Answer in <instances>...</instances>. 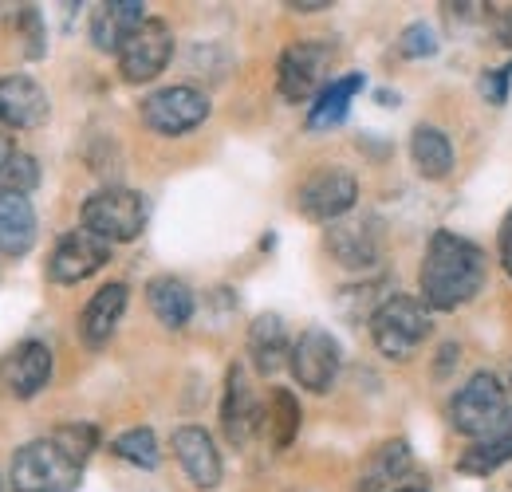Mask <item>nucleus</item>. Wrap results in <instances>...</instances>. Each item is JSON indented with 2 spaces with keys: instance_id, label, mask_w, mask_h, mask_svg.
I'll list each match as a JSON object with an SVG mask.
<instances>
[{
  "instance_id": "1",
  "label": "nucleus",
  "mask_w": 512,
  "mask_h": 492,
  "mask_svg": "<svg viewBox=\"0 0 512 492\" xmlns=\"http://www.w3.org/2000/svg\"><path fill=\"white\" fill-rule=\"evenodd\" d=\"M485 284V252L457 237V233H434L426 245V260L418 272L422 304L430 311H453L469 304Z\"/></svg>"
},
{
  "instance_id": "2",
  "label": "nucleus",
  "mask_w": 512,
  "mask_h": 492,
  "mask_svg": "<svg viewBox=\"0 0 512 492\" xmlns=\"http://www.w3.org/2000/svg\"><path fill=\"white\" fill-rule=\"evenodd\" d=\"M79 229L95 233V237L107 241V245L138 241L142 229H146V197L127 189V185L95 189V193L83 201V209H79Z\"/></svg>"
},
{
  "instance_id": "3",
  "label": "nucleus",
  "mask_w": 512,
  "mask_h": 492,
  "mask_svg": "<svg viewBox=\"0 0 512 492\" xmlns=\"http://www.w3.org/2000/svg\"><path fill=\"white\" fill-rule=\"evenodd\" d=\"M430 331V308L414 296H386L371 315V339L390 363H406L430 339Z\"/></svg>"
},
{
  "instance_id": "4",
  "label": "nucleus",
  "mask_w": 512,
  "mask_h": 492,
  "mask_svg": "<svg viewBox=\"0 0 512 492\" xmlns=\"http://www.w3.org/2000/svg\"><path fill=\"white\" fill-rule=\"evenodd\" d=\"M505 414H509V398L493 370L469 374V382L449 398V426L473 441L497 430L505 422Z\"/></svg>"
},
{
  "instance_id": "5",
  "label": "nucleus",
  "mask_w": 512,
  "mask_h": 492,
  "mask_svg": "<svg viewBox=\"0 0 512 492\" xmlns=\"http://www.w3.org/2000/svg\"><path fill=\"white\" fill-rule=\"evenodd\" d=\"M79 473L83 469L67 461L52 437H40L12 453L8 485L12 492H71L79 485Z\"/></svg>"
},
{
  "instance_id": "6",
  "label": "nucleus",
  "mask_w": 512,
  "mask_h": 492,
  "mask_svg": "<svg viewBox=\"0 0 512 492\" xmlns=\"http://www.w3.org/2000/svg\"><path fill=\"white\" fill-rule=\"evenodd\" d=\"M335 60V48L320 44V40H300V44H288L280 52L276 63V91L284 103H308L316 99L323 87L331 83L327 71Z\"/></svg>"
},
{
  "instance_id": "7",
  "label": "nucleus",
  "mask_w": 512,
  "mask_h": 492,
  "mask_svg": "<svg viewBox=\"0 0 512 492\" xmlns=\"http://www.w3.org/2000/svg\"><path fill=\"white\" fill-rule=\"evenodd\" d=\"M205 119H209V95L190 83H174V87H162L142 99V123L162 138L190 134L193 126H201Z\"/></svg>"
},
{
  "instance_id": "8",
  "label": "nucleus",
  "mask_w": 512,
  "mask_h": 492,
  "mask_svg": "<svg viewBox=\"0 0 512 492\" xmlns=\"http://www.w3.org/2000/svg\"><path fill=\"white\" fill-rule=\"evenodd\" d=\"M355 201H359V182L347 170H335V166L316 170L296 189V209L316 225H335V221L351 217Z\"/></svg>"
},
{
  "instance_id": "9",
  "label": "nucleus",
  "mask_w": 512,
  "mask_h": 492,
  "mask_svg": "<svg viewBox=\"0 0 512 492\" xmlns=\"http://www.w3.org/2000/svg\"><path fill=\"white\" fill-rule=\"evenodd\" d=\"M288 367L296 374V382L312 394H327L335 386V374L343 367V351H339V339L323 327H308L296 343H292V359Z\"/></svg>"
},
{
  "instance_id": "10",
  "label": "nucleus",
  "mask_w": 512,
  "mask_h": 492,
  "mask_svg": "<svg viewBox=\"0 0 512 492\" xmlns=\"http://www.w3.org/2000/svg\"><path fill=\"white\" fill-rule=\"evenodd\" d=\"M170 56H174V32L166 20L150 16L127 40V48L119 52V71L127 83H150L166 71Z\"/></svg>"
},
{
  "instance_id": "11",
  "label": "nucleus",
  "mask_w": 512,
  "mask_h": 492,
  "mask_svg": "<svg viewBox=\"0 0 512 492\" xmlns=\"http://www.w3.org/2000/svg\"><path fill=\"white\" fill-rule=\"evenodd\" d=\"M323 245L343 268L363 272L383 260V225H379V217H343V221L327 225Z\"/></svg>"
},
{
  "instance_id": "12",
  "label": "nucleus",
  "mask_w": 512,
  "mask_h": 492,
  "mask_svg": "<svg viewBox=\"0 0 512 492\" xmlns=\"http://www.w3.org/2000/svg\"><path fill=\"white\" fill-rule=\"evenodd\" d=\"M107 260H111V245L107 241H99L87 229H71V233H64L56 241L52 256H48V280L52 284H79V280L95 276Z\"/></svg>"
},
{
  "instance_id": "13",
  "label": "nucleus",
  "mask_w": 512,
  "mask_h": 492,
  "mask_svg": "<svg viewBox=\"0 0 512 492\" xmlns=\"http://www.w3.org/2000/svg\"><path fill=\"white\" fill-rule=\"evenodd\" d=\"M48 382H52V347L40 339H24L0 359V386L20 402L36 398Z\"/></svg>"
},
{
  "instance_id": "14",
  "label": "nucleus",
  "mask_w": 512,
  "mask_h": 492,
  "mask_svg": "<svg viewBox=\"0 0 512 492\" xmlns=\"http://www.w3.org/2000/svg\"><path fill=\"white\" fill-rule=\"evenodd\" d=\"M146 20H150V16H146V4H142V0H103V4H95L87 32H91L95 52L119 56V52L127 48V40L146 24Z\"/></svg>"
},
{
  "instance_id": "15",
  "label": "nucleus",
  "mask_w": 512,
  "mask_h": 492,
  "mask_svg": "<svg viewBox=\"0 0 512 492\" xmlns=\"http://www.w3.org/2000/svg\"><path fill=\"white\" fill-rule=\"evenodd\" d=\"M170 449H174L178 465L186 469V477H190L193 489L209 492L221 485L225 465H221V453H217V445H213L209 430H201V426H178L174 437H170Z\"/></svg>"
},
{
  "instance_id": "16",
  "label": "nucleus",
  "mask_w": 512,
  "mask_h": 492,
  "mask_svg": "<svg viewBox=\"0 0 512 492\" xmlns=\"http://www.w3.org/2000/svg\"><path fill=\"white\" fill-rule=\"evenodd\" d=\"M52 103L48 91L28 75H4L0 79V126L8 130H36L48 123Z\"/></svg>"
},
{
  "instance_id": "17",
  "label": "nucleus",
  "mask_w": 512,
  "mask_h": 492,
  "mask_svg": "<svg viewBox=\"0 0 512 492\" xmlns=\"http://www.w3.org/2000/svg\"><path fill=\"white\" fill-rule=\"evenodd\" d=\"M260 422H264V414H260V406H256L253 386H249V378H245L241 363H233V367L225 370L221 430H225V437H229V445H237V449H241V445L260 430Z\"/></svg>"
},
{
  "instance_id": "18",
  "label": "nucleus",
  "mask_w": 512,
  "mask_h": 492,
  "mask_svg": "<svg viewBox=\"0 0 512 492\" xmlns=\"http://www.w3.org/2000/svg\"><path fill=\"white\" fill-rule=\"evenodd\" d=\"M127 300H130V288L123 280L103 284V288L87 300V308L79 311V339H83V347L103 351V347L115 339V331H119V323H123V311H127Z\"/></svg>"
},
{
  "instance_id": "19",
  "label": "nucleus",
  "mask_w": 512,
  "mask_h": 492,
  "mask_svg": "<svg viewBox=\"0 0 512 492\" xmlns=\"http://www.w3.org/2000/svg\"><path fill=\"white\" fill-rule=\"evenodd\" d=\"M36 209L24 193H8L0 189V256H28L36 245Z\"/></svg>"
},
{
  "instance_id": "20",
  "label": "nucleus",
  "mask_w": 512,
  "mask_h": 492,
  "mask_svg": "<svg viewBox=\"0 0 512 492\" xmlns=\"http://www.w3.org/2000/svg\"><path fill=\"white\" fill-rule=\"evenodd\" d=\"M249 359L260 374H276L280 367H288L292 359V339L280 315L264 311L249 323Z\"/></svg>"
},
{
  "instance_id": "21",
  "label": "nucleus",
  "mask_w": 512,
  "mask_h": 492,
  "mask_svg": "<svg viewBox=\"0 0 512 492\" xmlns=\"http://www.w3.org/2000/svg\"><path fill=\"white\" fill-rule=\"evenodd\" d=\"M146 304L154 311V319H158L162 327H170V331H182L193 319V308H197L190 284L178 280V276H154V280L146 284Z\"/></svg>"
},
{
  "instance_id": "22",
  "label": "nucleus",
  "mask_w": 512,
  "mask_h": 492,
  "mask_svg": "<svg viewBox=\"0 0 512 492\" xmlns=\"http://www.w3.org/2000/svg\"><path fill=\"white\" fill-rule=\"evenodd\" d=\"M410 469H414L410 445H406V441H386V445H379V449L367 457V465H363V473H359V481H355V492H383V489H390V485H398Z\"/></svg>"
},
{
  "instance_id": "23",
  "label": "nucleus",
  "mask_w": 512,
  "mask_h": 492,
  "mask_svg": "<svg viewBox=\"0 0 512 492\" xmlns=\"http://www.w3.org/2000/svg\"><path fill=\"white\" fill-rule=\"evenodd\" d=\"M363 87H367V79H363L359 71H351V75H343V79H331L320 95H316L312 111H308V130H331V126L343 123L347 111H351V99H355Z\"/></svg>"
},
{
  "instance_id": "24",
  "label": "nucleus",
  "mask_w": 512,
  "mask_h": 492,
  "mask_svg": "<svg viewBox=\"0 0 512 492\" xmlns=\"http://www.w3.org/2000/svg\"><path fill=\"white\" fill-rule=\"evenodd\" d=\"M509 461H512V410L505 414V422H501L497 430L477 437L473 449L461 453L457 469H461V473H473V477H489V473H497V469L509 465Z\"/></svg>"
},
{
  "instance_id": "25",
  "label": "nucleus",
  "mask_w": 512,
  "mask_h": 492,
  "mask_svg": "<svg viewBox=\"0 0 512 492\" xmlns=\"http://www.w3.org/2000/svg\"><path fill=\"white\" fill-rule=\"evenodd\" d=\"M410 158L426 182H442L453 174V146H449L446 130L438 126H418L410 134Z\"/></svg>"
},
{
  "instance_id": "26",
  "label": "nucleus",
  "mask_w": 512,
  "mask_h": 492,
  "mask_svg": "<svg viewBox=\"0 0 512 492\" xmlns=\"http://www.w3.org/2000/svg\"><path fill=\"white\" fill-rule=\"evenodd\" d=\"M300 422H304V414H300L296 394L284 390V386H276V390L268 394V410H264V422H260V426L268 430L272 449H288V445L296 441V433H300Z\"/></svg>"
},
{
  "instance_id": "27",
  "label": "nucleus",
  "mask_w": 512,
  "mask_h": 492,
  "mask_svg": "<svg viewBox=\"0 0 512 492\" xmlns=\"http://www.w3.org/2000/svg\"><path fill=\"white\" fill-rule=\"evenodd\" d=\"M111 453L127 465H138V469H158L162 461V449H158V437L150 426H134V430H123L115 441H111Z\"/></svg>"
},
{
  "instance_id": "28",
  "label": "nucleus",
  "mask_w": 512,
  "mask_h": 492,
  "mask_svg": "<svg viewBox=\"0 0 512 492\" xmlns=\"http://www.w3.org/2000/svg\"><path fill=\"white\" fill-rule=\"evenodd\" d=\"M52 441H56V449L64 453L71 465H87V457L99 449V430L95 426H87V422H71V426H60V430L48 433Z\"/></svg>"
},
{
  "instance_id": "29",
  "label": "nucleus",
  "mask_w": 512,
  "mask_h": 492,
  "mask_svg": "<svg viewBox=\"0 0 512 492\" xmlns=\"http://www.w3.org/2000/svg\"><path fill=\"white\" fill-rule=\"evenodd\" d=\"M36 185H40V162L32 154H24V150L0 170V189H8V193H24L28 197Z\"/></svg>"
},
{
  "instance_id": "30",
  "label": "nucleus",
  "mask_w": 512,
  "mask_h": 492,
  "mask_svg": "<svg viewBox=\"0 0 512 492\" xmlns=\"http://www.w3.org/2000/svg\"><path fill=\"white\" fill-rule=\"evenodd\" d=\"M434 52H438V32H434L426 20H414V24L402 28V36H398V56H406V60H430Z\"/></svg>"
},
{
  "instance_id": "31",
  "label": "nucleus",
  "mask_w": 512,
  "mask_h": 492,
  "mask_svg": "<svg viewBox=\"0 0 512 492\" xmlns=\"http://www.w3.org/2000/svg\"><path fill=\"white\" fill-rule=\"evenodd\" d=\"M16 32H20V40H24V56H28V60H40V56L48 52V32H44V20H40V12H36L32 4H24V8L16 12Z\"/></svg>"
},
{
  "instance_id": "32",
  "label": "nucleus",
  "mask_w": 512,
  "mask_h": 492,
  "mask_svg": "<svg viewBox=\"0 0 512 492\" xmlns=\"http://www.w3.org/2000/svg\"><path fill=\"white\" fill-rule=\"evenodd\" d=\"M509 79H512V67H489V71L481 75V95H485V103L505 107V99H509Z\"/></svg>"
},
{
  "instance_id": "33",
  "label": "nucleus",
  "mask_w": 512,
  "mask_h": 492,
  "mask_svg": "<svg viewBox=\"0 0 512 492\" xmlns=\"http://www.w3.org/2000/svg\"><path fill=\"white\" fill-rule=\"evenodd\" d=\"M489 20H493V32H497V40H501L505 48H512V4H497Z\"/></svg>"
},
{
  "instance_id": "34",
  "label": "nucleus",
  "mask_w": 512,
  "mask_h": 492,
  "mask_svg": "<svg viewBox=\"0 0 512 492\" xmlns=\"http://www.w3.org/2000/svg\"><path fill=\"white\" fill-rule=\"evenodd\" d=\"M501 264H505V272H509V280H512V209H509V217L501 221Z\"/></svg>"
},
{
  "instance_id": "35",
  "label": "nucleus",
  "mask_w": 512,
  "mask_h": 492,
  "mask_svg": "<svg viewBox=\"0 0 512 492\" xmlns=\"http://www.w3.org/2000/svg\"><path fill=\"white\" fill-rule=\"evenodd\" d=\"M16 154H20V150H16V138H12L8 130H0V170H4V166H8Z\"/></svg>"
},
{
  "instance_id": "36",
  "label": "nucleus",
  "mask_w": 512,
  "mask_h": 492,
  "mask_svg": "<svg viewBox=\"0 0 512 492\" xmlns=\"http://www.w3.org/2000/svg\"><path fill=\"white\" fill-rule=\"evenodd\" d=\"M284 8H292V12H323V8H331V0H288Z\"/></svg>"
},
{
  "instance_id": "37",
  "label": "nucleus",
  "mask_w": 512,
  "mask_h": 492,
  "mask_svg": "<svg viewBox=\"0 0 512 492\" xmlns=\"http://www.w3.org/2000/svg\"><path fill=\"white\" fill-rule=\"evenodd\" d=\"M394 492H426V489H422V485H398Z\"/></svg>"
},
{
  "instance_id": "38",
  "label": "nucleus",
  "mask_w": 512,
  "mask_h": 492,
  "mask_svg": "<svg viewBox=\"0 0 512 492\" xmlns=\"http://www.w3.org/2000/svg\"><path fill=\"white\" fill-rule=\"evenodd\" d=\"M0 492H4V477H0Z\"/></svg>"
}]
</instances>
